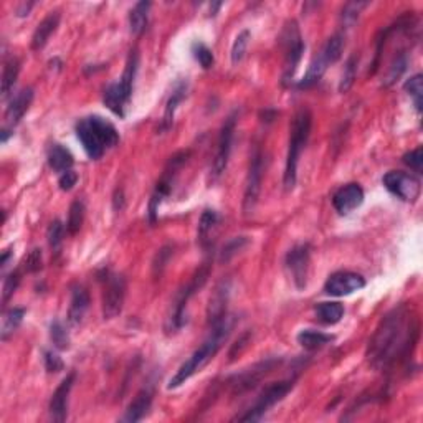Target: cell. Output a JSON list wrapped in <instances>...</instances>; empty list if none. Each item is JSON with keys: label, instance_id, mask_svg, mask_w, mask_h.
<instances>
[{"label": "cell", "instance_id": "1", "mask_svg": "<svg viewBox=\"0 0 423 423\" xmlns=\"http://www.w3.org/2000/svg\"><path fill=\"white\" fill-rule=\"evenodd\" d=\"M418 338V323L405 305L395 307L382 319L367 347L369 362L387 369L410 354Z\"/></svg>", "mask_w": 423, "mask_h": 423}, {"label": "cell", "instance_id": "2", "mask_svg": "<svg viewBox=\"0 0 423 423\" xmlns=\"http://www.w3.org/2000/svg\"><path fill=\"white\" fill-rule=\"evenodd\" d=\"M235 321H237L235 316L227 314L220 323H217L215 326H212V331H210V334H208V338L204 340L202 346L197 349V351L188 357L186 362L180 365L179 371L175 372V376L169 380L167 389L174 390V389L180 387V385L186 384L192 376H195L200 369L205 367V365L210 362L213 357H215L217 352L220 351L221 346L227 343L230 332H232L233 326H235Z\"/></svg>", "mask_w": 423, "mask_h": 423}, {"label": "cell", "instance_id": "3", "mask_svg": "<svg viewBox=\"0 0 423 423\" xmlns=\"http://www.w3.org/2000/svg\"><path fill=\"white\" fill-rule=\"evenodd\" d=\"M76 135L88 158L100 159L119 142V133L108 119L101 116L83 118L76 124Z\"/></svg>", "mask_w": 423, "mask_h": 423}, {"label": "cell", "instance_id": "4", "mask_svg": "<svg viewBox=\"0 0 423 423\" xmlns=\"http://www.w3.org/2000/svg\"><path fill=\"white\" fill-rule=\"evenodd\" d=\"M311 124H313V116L307 109L298 111V114L293 119L290 134V146L288 155H286V169H285V188L286 191H293L296 186L298 179V162L301 158L303 149L307 144V139L311 134Z\"/></svg>", "mask_w": 423, "mask_h": 423}, {"label": "cell", "instance_id": "5", "mask_svg": "<svg viewBox=\"0 0 423 423\" xmlns=\"http://www.w3.org/2000/svg\"><path fill=\"white\" fill-rule=\"evenodd\" d=\"M294 380H281V382H274V384H270L263 392L258 395L257 402L252 409L248 410L245 415H241L238 420L241 422H260L271 406H274L278 402H281L283 398L290 393V390L293 389Z\"/></svg>", "mask_w": 423, "mask_h": 423}, {"label": "cell", "instance_id": "6", "mask_svg": "<svg viewBox=\"0 0 423 423\" xmlns=\"http://www.w3.org/2000/svg\"><path fill=\"white\" fill-rule=\"evenodd\" d=\"M208 273H210V265H208V263H204V266L194 274V278L191 279V283H188L186 288L180 291L177 296V301H175V305H174V310H172V314L169 318V327H167V329L179 331L180 327L186 324V307H187L188 299L194 296L197 291L205 285V281H207V278H208Z\"/></svg>", "mask_w": 423, "mask_h": 423}, {"label": "cell", "instance_id": "7", "mask_svg": "<svg viewBox=\"0 0 423 423\" xmlns=\"http://www.w3.org/2000/svg\"><path fill=\"white\" fill-rule=\"evenodd\" d=\"M283 45H285V67H283V83H290L293 80L294 73H296L299 61H301L303 53H305L306 45L303 42L301 35H299L298 25L291 22L285 28L283 34Z\"/></svg>", "mask_w": 423, "mask_h": 423}, {"label": "cell", "instance_id": "8", "mask_svg": "<svg viewBox=\"0 0 423 423\" xmlns=\"http://www.w3.org/2000/svg\"><path fill=\"white\" fill-rule=\"evenodd\" d=\"M382 182L390 194L398 197L400 200H405V202H415L420 197V179L415 177L413 174H409V172L390 171L384 175Z\"/></svg>", "mask_w": 423, "mask_h": 423}, {"label": "cell", "instance_id": "9", "mask_svg": "<svg viewBox=\"0 0 423 423\" xmlns=\"http://www.w3.org/2000/svg\"><path fill=\"white\" fill-rule=\"evenodd\" d=\"M126 298V279L121 274H108L102 291V318L114 319L121 314Z\"/></svg>", "mask_w": 423, "mask_h": 423}, {"label": "cell", "instance_id": "10", "mask_svg": "<svg viewBox=\"0 0 423 423\" xmlns=\"http://www.w3.org/2000/svg\"><path fill=\"white\" fill-rule=\"evenodd\" d=\"M235 124H237V114H232V116H228L227 121H225V124L221 126L219 144H217L219 147H217L215 159H213L212 164V172H210L212 182H217V180L224 175L225 169H227L230 153H232L233 134H235Z\"/></svg>", "mask_w": 423, "mask_h": 423}, {"label": "cell", "instance_id": "11", "mask_svg": "<svg viewBox=\"0 0 423 423\" xmlns=\"http://www.w3.org/2000/svg\"><path fill=\"white\" fill-rule=\"evenodd\" d=\"M263 169H265V161H263V153L260 146H257L252 153V159H250V169L248 177H246V187H245V197H243V210L245 213H250L254 208L258 202L261 191V180H263Z\"/></svg>", "mask_w": 423, "mask_h": 423}, {"label": "cell", "instance_id": "12", "mask_svg": "<svg viewBox=\"0 0 423 423\" xmlns=\"http://www.w3.org/2000/svg\"><path fill=\"white\" fill-rule=\"evenodd\" d=\"M310 245H298L291 248L286 254V268L298 290H303L307 283V271H310Z\"/></svg>", "mask_w": 423, "mask_h": 423}, {"label": "cell", "instance_id": "13", "mask_svg": "<svg viewBox=\"0 0 423 423\" xmlns=\"http://www.w3.org/2000/svg\"><path fill=\"white\" fill-rule=\"evenodd\" d=\"M365 286L364 276L359 273H352V271H338V273L331 274L327 278L326 285H324V291L331 296H347L352 294L354 291L362 290Z\"/></svg>", "mask_w": 423, "mask_h": 423}, {"label": "cell", "instance_id": "14", "mask_svg": "<svg viewBox=\"0 0 423 423\" xmlns=\"http://www.w3.org/2000/svg\"><path fill=\"white\" fill-rule=\"evenodd\" d=\"M75 373H68L65 377L63 382L56 387L55 392H53L52 400H50V417L53 422H65L68 417V397L69 392H72L73 384H75Z\"/></svg>", "mask_w": 423, "mask_h": 423}, {"label": "cell", "instance_id": "15", "mask_svg": "<svg viewBox=\"0 0 423 423\" xmlns=\"http://www.w3.org/2000/svg\"><path fill=\"white\" fill-rule=\"evenodd\" d=\"M364 202V191L359 184H347L340 187L334 195H332V205L340 215H346L360 207Z\"/></svg>", "mask_w": 423, "mask_h": 423}, {"label": "cell", "instance_id": "16", "mask_svg": "<svg viewBox=\"0 0 423 423\" xmlns=\"http://www.w3.org/2000/svg\"><path fill=\"white\" fill-rule=\"evenodd\" d=\"M153 397L154 392L151 387H142L135 393V397L133 398L129 405H127L124 415H122L121 420L126 423H135L141 422L142 418L149 413L151 405H153Z\"/></svg>", "mask_w": 423, "mask_h": 423}, {"label": "cell", "instance_id": "17", "mask_svg": "<svg viewBox=\"0 0 423 423\" xmlns=\"http://www.w3.org/2000/svg\"><path fill=\"white\" fill-rule=\"evenodd\" d=\"M228 298H230V283L221 281L215 288V291H213V294L210 296V303H208L207 319L210 326H215L217 323H220L221 319L227 316Z\"/></svg>", "mask_w": 423, "mask_h": 423}, {"label": "cell", "instance_id": "18", "mask_svg": "<svg viewBox=\"0 0 423 423\" xmlns=\"http://www.w3.org/2000/svg\"><path fill=\"white\" fill-rule=\"evenodd\" d=\"M32 101H34V89L32 88H23L12 98V101L7 106L6 119L9 127H14L19 124V121L25 116V113L30 108Z\"/></svg>", "mask_w": 423, "mask_h": 423}, {"label": "cell", "instance_id": "19", "mask_svg": "<svg viewBox=\"0 0 423 423\" xmlns=\"http://www.w3.org/2000/svg\"><path fill=\"white\" fill-rule=\"evenodd\" d=\"M131 96H133V94H131L129 91H126L121 83H113L105 89L102 101H105L106 108H108L109 111H113L116 116L124 118L126 108H127V105H129Z\"/></svg>", "mask_w": 423, "mask_h": 423}, {"label": "cell", "instance_id": "20", "mask_svg": "<svg viewBox=\"0 0 423 423\" xmlns=\"http://www.w3.org/2000/svg\"><path fill=\"white\" fill-rule=\"evenodd\" d=\"M89 310V293L83 286H75L72 291V303L68 310V321L72 326L83 323L86 311Z\"/></svg>", "mask_w": 423, "mask_h": 423}, {"label": "cell", "instance_id": "21", "mask_svg": "<svg viewBox=\"0 0 423 423\" xmlns=\"http://www.w3.org/2000/svg\"><path fill=\"white\" fill-rule=\"evenodd\" d=\"M58 23H60L58 12H50V14L39 23V27L35 28L34 36H32V50L35 52L42 50L48 40H50V36L56 32Z\"/></svg>", "mask_w": 423, "mask_h": 423}, {"label": "cell", "instance_id": "22", "mask_svg": "<svg viewBox=\"0 0 423 423\" xmlns=\"http://www.w3.org/2000/svg\"><path fill=\"white\" fill-rule=\"evenodd\" d=\"M274 365H276V360H266V362L257 364L253 369H248L246 372L240 373L235 382V392H243V390L253 389Z\"/></svg>", "mask_w": 423, "mask_h": 423}, {"label": "cell", "instance_id": "23", "mask_svg": "<svg viewBox=\"0 0 423 423\" xmlns=\"http://www.w3.org/2000/svg\"><path fill=\"white\" fill-rule=\"evenodd\" d=\"M187 96V81H179L177 85H175L174 91H172L169 101H167L166 111H164V118L161 121V133H167V131L171 129L172 124H174V116H175V111H177L179 105L182 102L184 98Z\"/></svg>", "mask_w": 423, "mask_h": 423}, {"label": "cell", "instance_id": "24", "mask_svg": "<svg viewBox=\"0 0 423 423\" xmlns=\"http://www.w3.org/2000/svg\"><path fill=\"white\" fill-rule=\"evenodd\" d=\"M329 65H332V61L329 60V56H327L326 53L321 50V53H319L318 56H314V60L311 61V65H310V68H307L305 78L299 81V85H298L299 88L306 89V88H311V86H314L319 80H321Z\"/></svg>", "mask_w": 423, "mask_h": 423}, {"label": "cell", "instance_id": "25", "mask_svg": "<svg viewBox=\"0 0 423 423\" xmlns=\"http://www.w3.org/2000/svg\"><path fill=\"white\" fill-rule=\"evenodd\" d=\"M48 164L56 174H63V172L72 171L75 159H73V154L67 147L61 144H52L50 151H48Z\"/></svg>", "mask_w": 423, "mask_h": 423}, {"label": "cell", "instance_id": "26", "mask_svg": "<svg viewBox=\"0 0 423 423\" xmlns=\"http://www.w3.org/2000/svg\"><path fill=\"white\" fill-rule=\"evenodd\" d=\"M296 339H298V344L303 349H306V351H310V352H314V351H319V349H323L324 346H327V344H331L332 340H334V336L324 334V332L313 331V329H305L299 332Z\"/></svg>", "mask_w": 423, "mask_h": 423}, {"label": "cell", "instance_id": "27", "mask_svg": "<svg viewBox=\"0 0 423 423\" xmlns=\"http://www.w3.org/2000/svg\"><path fill=\"white\" fill-rule=\"evenodd\" d=\"M314 313L319 323L332 326V324H338L340 319H343L344 306L338 301L319 303V305L314 307Z\"/></svg>", "mask_w": 423, "mask_h": 423}, {"label": "cell", "instance_id": "28", "mask_svg": "<svg viewBox=\"0 0 423 423\" xmlns=\"http://www.w3.org/2000/svg\"><path fill=\"white\" fill-rule=\"evenodd\" d=\"M151 2H138L129 14V28L133 35H141L149 22Z\"/></svg>", "mask_w": 423, "mask_h": 423}, {"label": "cell", "instance_id": "29", "mask_svg": "<svg viewBox=\"0 0 423 423\" xmlns=\"http://www.w3.org/2000/svg\"><path fill=\"white\" fill-rule=\"evenodd\" d=\"M406 67H409V55H406L405 52H398L397 55L393 56L392 63H390V67L387 69V75H385L382 85H384L385 88L392 86L397 80H400L402 75L406 72Z\"/></svg>", "mask_w": 423, "mask_h": 423}, {"label": "cell", "instance_id": "30", "mask_svg": "<svg viewBox=\"0 0 423 423\" xmlns=\"http://www.w3.org/2000/svg\"><path fill=\"white\" fill-rule=\"evenodd\" d=\"M19 72H20V63L17 58H10L6 61V67H3V73H2V98L6 100L7 96H9L12 89H14L15 81H17L19 78Z\"/></svg>", "mask_w": 423, "mask_h": 423}, {"label": "cell", "instance_id": "31", "mask_svg": "<svg viewBox=\"0 0 423 423\" xmlns=\"http://www.w3.org/2000/svg\"><path fill=\"white\" fill-rule=\"evenodd\" d=\"M23 316H25V310H20V307H14V310L7 311L6 316H3L2 331H0V336H2L3 340L9 339V336L19 329L20 324L23 321Z\"/></svg>", "mask_w": 423, "mask_h": 423}, {"label": "cell", "instance_id": "32", "mask_svg": "<svg viewBox=\"0 0 423 423\" xmlns=\"http://www.w3.org/2000/svg\"><path fill=\"white\" fill-rule=\"evenodd\" d=\"M217 221H219V215H217L215 210H205L202 213V217H200V221H199V240L200 243L205 245L207 243L208 237H210L212 230L215 228Z\"/></svg>", "mask_w": 423, "mask_h": 423}, {"label": "cell", "instance_id": "33", "mask_svg": "<svg viewBox=\"0 0 423 423\" xmlns=\"http://www.w3.org/2000/svg\"><path fill=\"white\" fill-rule=\"evenodd\" d=\"M85 219V205L76 200V202L72 204L68 213V221H67V230L69 235H75V233L80 232L81 225H83Z\"/></svg>", "mask_w": 423, "mask_h": 423}, {"label": "cell", "instance_id": "34", "mask_svg": "<svg viewBox=\"0 0 423 423\" xmlns=\"http://www.w3.org/2000/svg\"><path fill=\"white\" fill-rule=\"evenodd\" d=\"M50 338H52V343L55 344V347L60 349V351H67V349L69 347L68 331H67V327H65L60 321L52 323Z\"/></svg>", "mask_w": 423, "mask_h": 423}, {"label": "cell", "instance_id": "35", "mask_svg": "<svg viewBox=\"0 0 423 423\" xmlns=\"http://www.w3.org/2000/svg\"><path fill=\"white\" fill-rule=\"evenodd\" d=\"M248 42H250V32L248 30L240 32V34L237 35L235 42H233V45H232V53H230L233 65H238L241 60H243L246 48H248Z\"/></svg>", "mask_w": 423, "mask_h": 423}, {"label": "cell", "instance_id": "36", "mask_svg": "<svg viewBox=\"0 0 423 423\" xmlns=\"http://www.w3.org/2000/svg\"><path fill=\"white\" fill-rule=\"evenodd\" d=\"M423 76L422 75H415L410 78L409 81L405 83V91L413 98L415 108H417V113H422V96H423V85H422Z\"/></svg>", "mask_w": 423, "mask_h": 423}, {"label": "cell", "instance_id": "37", "mask_svg": "<svg viewBox=\"0 0 423 423\" xmlns=\"http://www.w3.org/2000/svg\"><path fill=\"white\" fill-rule=\"evenodd\" d=\"M356 75H357V56L354 55L347 60L346 67H344L343 78H340V83H339L340 93H347L349 89H351V86L354 85Z\"/></svg>", "mask_w": 423, "mask_h": 423}, {"label": "cell", "instance_id": "38", "mask_svg": "<svg viewBox=\"0 0 423 423\" xmlns=\"http://www.w3.org/2000/svg\"><path fill=\"white\" fill-rule=\"evenodd\" d=\"M48 245L55 253L60 252L61 245H63V237H65V227L60 220L52 221L50 227H48Z\"/></svg>", "mask_w": 423, "mask_h": 423}, {"label": "cell", "instance_id": "39", "mask_svg": "<svg viewBox=\"0 0 423 423\" xmlns=\"http://www.w3.org/2000/svg\"><path fill=\"white\" fill-rule=\"evenodd\" d=\"M192 53H194V58L199 61L200 67H202L204 69H208L212 68L213 65V53L210 48L207 47V45L204 43H194V47H192Z\"/></svg>", "mask_w": 423, "mask_h": 423}, {"label": "cell", "instance_id": "40", "mask_svg": "<svg viewBox=\"0 0 423 423\" xmlns=\"http://www.w3.org/2000/svg\"><path fill=\"white\" fill-rule=\"evenodd\" d=\"M246 243H248V238L246 237H237L233 238V240H230L227 245L224 246V250H221V261H228L230 258H233L235 254L240 252V250H243Z\"/></svg>", "mask_w": 423, "mask_h": 423}, {"label": "cell", "instance_id": "41", "mask_svg": "<svg viewBox=\"0 0 423 423\" xmlns=\"http://www.w3.org/2000/svg\"><path fill=\"white\" fill-rule=\"evenodd\" d=\"M404 164L410 167V169L417 172V174H422L423 171V149L422 147H417V149L410 151L404 155Z\"/></svg>", "mask_w": 423, "mask_h": 423}, {"label": "cell", "instance_id": "42", "mask_svg": "<svg viewBox=\"0 0 423 423\" xmlns=\"http://www.w3.org/2000/svg\"><path fill=\"white\" fill-rule=\"evenodd\" d=\"M20 285V273L15 271V273H10L9 276L6 278V283H3V294H2V301L7 303L9 299L14 296V293L17 291Z\"/></svg>", "mask_w": 423, "mask_h": 423}, {"label": "cell", "instance_id": "43", "mask_svg": "<svg viewBox=\"0 0 423 423\" xmlns=\"http://www.w3.org/2000/svg\"><path fill=\"white\" fill-rule=\"evenodd\" d=\"M42 263H43L42 261V250L35 248L27 254L25 261H23V266H25L27 273H35V271L42 270Z\"/></svg>", "mask_w": 423, "mask_h": 423}, {"label": "cell", "instance_id": "44", "mask_svg": "<svg viewBox=\"0 0 423 423\" xmlns=\"http://www.w3.org/2000/svg\"><path fill=\"white\" fill-rule=\"evenodd\" d=\"M367 6V3H347L346 9L343 12V20L346 25H354L357 17H359V12L360 9H364V7Z\"/></svg>", "mask_w": 423, "mask_h": 423}, {"label": "cell", "instance_id": "45", "mask_svg": "<svg viewBox=\"0 0 423 423\" xmlns=\"http://www.w3.org/2000/svg\"><path fill=\"white\" fill-rule=\"evenodd\" d=\"M43 360H45V367H47V371L50 373H56V372L63 371V367H65L63 360H61L56 354H53L52 351L45 352Z\"/></svg>", "mask_w": 423, "mask_h": 423}, {"label": "cell", "instance_id": "46", "mask_svg": "<svg viewBox=\"0 0 423 423\" xmlns=\"http://www.w3.org/2000/svg\"><path fill=\"white\" fill-rule=\"evenodd\" d=\"M78 175L75 174V171H67L63 174H60V188L61 191H72L73 186L76 184Z\"/></svg>", "mask_w": 423, "mask_h": 423}, {"label": "cell", "instance_id": "47", "mask_svg": "<svg viewBox=\"0 0 423 423\" xmlns=\"http://www.w3.org/2000/svg\"><path fill=\"white\" fill-rule=\"evenodd\" d=\"M32 6H34V3H23L22 6V9H19L17 10V15L19 17H25V15H28V12H30V9H32Z\"/></svg>", "mask_w": 423, "mask_h": 423}, {"label": "cell", "instance_id": "48", "mask_svg": "<svg viewBox=\"0 0 423 423\" xmlns=\"http://www.w3.org/2000/svg\"><path fill=\"white\" fill-rule=\"evenodd\" d=\"M9 257H10V250H6V252H3V254H2V268H6V266H7Z\"/></svg>", "mask_w": 423, "mask_h": 423}]
</instances>
